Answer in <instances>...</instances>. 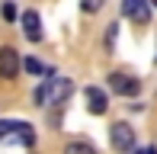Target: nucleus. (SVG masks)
<instances>
[{"mask_svg":"<svg viewBox=\"0 0 157 154\" xmlns=\"http://www.w3.org/2000/svg\"><path fill=\"white\" fill-rule=\"evenodd\" d=\"M23 144V148H35V132L29 122H19V119H0V144Z\"/></svg>","mask_w":157,"mask_h":154,"instance_id":"obj_1","label":"nucleus"},{"mask_svg":"<svg viewBox=\"0 0 157 154\" xmlns=\"http://www.w3.org/2000/svg\"><path fill=\"white\" fill-rule=\"evenodd\" d=\"M45 87H48L52 103H67L71 93H74V83H71L67 77H58L55 71H45Z\"/></svg>","mask_w":157,"mask_h":154,"instance_id":"obj_2","label":"nucleus"},{"mask_svg":"<svg viewBox=\"0 0 157 154\" xmlns=\"http://www.w3.org/2000/svg\"><path fill=\"white\" fill-rule=\"evenodd\" d=\"M109 144L116 151H132L135 148V129L128 122H112L109 125Z\"/></svg>","mask_w":157,"mask_h":154,"instance_id":"obj_3","label":"nucleus"},{"mask_svg":"<svg viewBox=\"0 0 157 154\" xmlns=\"http://www.w3.org/2000/svg\"><path fill=\"white\" fill-rule=\"evenodd\" d=\"M19 67H23V61H19V52L10 45L0 48V77L3 80H13V77L19 74Z\"/></svg>","mask_w":157,"mask_h":154,"instance_id":"obj_4","label":"nucleus"},{"mask_svg":"<svg viewBox=\"0 0 157 154\" xmlns=\"http://www.w3.org/2000/svg\"><path fill=\"white\" fill-rule=\"evenodd\" d=\"M109 90L119 96H135L141 90V83H138V77H128L122 71H116V74H109Z\"/></svg>","mask_w":157,"mask_h":154,"instance_id":"obj_5","label":"nucleus"},{"mask_svg":"<svg viewBox=\"0 0 157 154\" xmlns=\"http://www.w3.org/2000/svg\"><path fill=\"white\" fill-rule=\"evenodd\" d=\"M122 16L135 19L138 26H144L151 19V3L147 0H122Z\"/></svg>","mask_w":157,"mask_h":154,"instance_id":"obj_6","label":"nucleus"},{"mask_svg":"<svg viewBox=\"0 0 157 154\" xmlns=\"http://www.w3.org/2000/svg\"><path fill=\"white\" fill-rule=\"evenodd\" d=\"M83 96H87V109H90L93 116H103L106 109H109V96H106V90L87 87V90H83Z\"/></svg>","mask_w":157,"mask_h":154,"instance_id":"obj_7","label":"nucleus"},{"mask_svg":"<svg viewBox=\"0 0 157 154\" xmlns=\"http://www.w3.org/2000/svg\"><path fill=\"white\" fill-rule=\"evenodd\" d=\"M23 32L29 42H42V16L35 10H26L23 13Z\"/></svg>","mask_w":157,"mask_h":154,"instance_id":"obj_8","label":"nucleus"},{"mask_svg":"<svg viewBox=\"0 0 157 154\" xmlns=\"http://www.w3.org/2000/svg\"><path fill=\"white\" fill-rule=\"evenodd\" d=\"M0 16H3V19H6V23H13V19H16V6H13V3H10V0H6V3H3V6H0Z\"/></svg>","mask_w":157,"mask_h":154,"instance_id":"obj_9","label":"nucleus"},{"mask_svg":"<svg viewBox=\"0 0 157 154\" xmlns=\"http://www.w3.org/2000/svg\"><path fill=\"white\" fill-rule=\"evenodd\" d=\"M23 67L29 74H45V67H42V61H35V58H29V61H23Z\"/></svg>","mask_w":157,"mask_h":154,"instance_id":"obj_10","label":"nucleus"},{"mask_svg":"<svg viewBox=\"0 0 157 154\" xmlns=\"http://www.w3.org/2000/svg\"><path fill=\"white\" fill-rule=\"evenodd\" d=\"M93 148H90V144H80V141H71L67 144V154H90Z\"/></svg>","mask_w":157,"mask_h":154,"instance_id":"obj_11","label":"nucleus"},{"mask_svg":"<svg viewBox=\"0 0 157 154\" xmlns=\"http://www.w3.org/2000/svg\"><path fill=\"white\" fill-rule=\"evenodd\" d=\"M99 6H103V0H80V10H87V13H96Z\"/></svg>","mask_w":157,"mask_h":154,"instance_id":"obj_12","label":"nucleus"},{"mask_svg":"<svg viewBox=\"0 0 157 154\" xmlns=\"http://www.w3.org/2000/svg\"><path fill=\"white\" fill-rule=\"evenodd\" d=\"M32 100H35V103H39V106H42V103H45V100H48V87H45V83H42V87H39V90H35V93H32Z\"/></svg>","mask_w":157,"mask_h":154,"instance_id":"obj_13","label":"nucleus"},{"mask_svg":"<svg viewBox=\"0 0 157 154\" xmlns=\"http://www.w3.org/2000/svg\"><path fill=\"white\" fill-rule=\"evenodd\" d=\"M154 61H157V58H154Z\"/></svg>","mask_w":157,"mask_h":154,"instance_id":"obj_14","label":"nucleus"}]
</instances>
